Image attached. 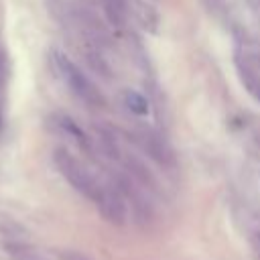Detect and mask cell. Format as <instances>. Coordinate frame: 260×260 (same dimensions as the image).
I'll list each match as a JSON object with an SVG mask.
<instances>
[{
	"mask_svg": "<svg viewBox=\"0 0 260 260\" xmlns=\"http://www.w3.org/2000/svg\"><path fill=\"white\" fill-rule=\"evenodd\" d=\"M53 63H55L57 73L61 75V79L65 81V85L71 89V93L77 100H81L89 108H104L106 106V100L100 93V89L93 85V81L65 53L53 51Z\"/></svg>",
	"mask_w": 260,
	"mask_h": 260,
	"instance_id": "obj_1",
	"label": "cell"
},
{
	"mask_svg": "<svg viewBox=\"0 0 260 260\" xmlns=\"http://www.w3.org/2000/svg\"><path fill=\"white\" fill-rule=\"evenodd\" d=\"M53 162L55 167L59 169V173L67 179V183L77 191L81 193L83 197H87L89 201H98L100 199V193H102V187L98 185V181L89 175V171L73 156L69 154L65 148H57L53 152Z\"/></svg>",
	"mask_w": 260,
	"mask_h": 260,
	"instance_id": "obj_2",
	"label": "cell"
},
{
	"mask_svg": "<svg viewBox=\"0 0 260 260\" xmlns=\"http://www.w3.org/2000/svg\"><path fill=\"white\" fill-rule=\"evenodd\" d=\"M51 126L61 134L65 136L69 142H73L77 148L85 150V152H91V138L87 136V132L67 114H53L51 116Z\"/></svg>",
	"mask_w": 260,
	"mask_h": 260,
	"instance_id": "obj_3",
	"label": "cell"
},
{
	"mask_svg": "<svg viewBox=\"0 0 260 260\" xmlns=\"http://www.w3.org/2000/svg\"><path fill=\"white\" fill-rule=\"evenodd\" d=\"M95 205L100 207L102 215L110 221V223H116V225H122L124 219H126V205H124V199L120 193H114V191H104L100 193V199L95 201Z\"/></svg>",
	"mask_w": 260,
	"mask_h": 260,
	"instance_id": "obj_4",
	"label": "cell"
},
{
	"mask_svg": "<svg viewBox=\"0 0 260 260\" xmlns=\"http://www.w3.org/2000/svg\"><path fill=\"white\" fill-rule=\"evenodd\" d=\"M142 140V146H144V150L156 160V162H160V165H165V167H171L173 165V152H171V148L156 136V134H152V132H144L142 136H140Z\"/></svg>",
	"mask_w": 260,
	"mask_h": 260,
	"instance_id": "obj_5",
	"label": "cell"
},
{
	"mask_svg": "<svg viewBox=\"0 0 260 260\" xmlns=\"http://www.w3.org/2000/svg\"><path fill=\"white\" fill-rule=\"evenodd\" d=\"M122 100H124V106L132 114H136V116H148L150 106H148V100L140 91H136V89H124L122 91Z\"/></svg>",
	"mask_w": 260,
	"mask_h": 260,
	"instance_id": "obj_6",
	"label": "cell"
},
{
	"mask_svg": "<svg viewBox=\"0 0 260 260\" xmlns=\"http://www.w3.org/2000/svg\"><path fill=\"white\" fill-rule=\"evenodd\" d=\"M61 258H63V260H89L87 256H81V254H77V252H63Z\"/></svg>",
	"mask_w": 260,
	"mask_h": 260,
	"instance_id": "obj_7",
	"label": "cell"
}]
</instances>
